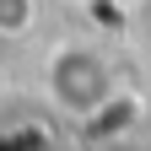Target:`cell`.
Returning a JSON list of instances; mask_svg holds the SVG:
<instances>
[{
	"mask_svg": "<svg viewBox=\"0 0 151 151\" xmlns=\"http://www.w3.org/2000/svg\"><path fill=\"white\" fill-rule=\"evenodd\" d=\"M38 92H43L49 113H60L70 124H97L124 97V81H119V65H113L108 49L86 43V38H60L43 54Z\"/></svg>",
	"mask_w": 151,
	"mask_h": 151,
	"instance_id": "6da1fadb",
	"label": "cell"
},
{
	"mask_svg": "<svg viewBox=\"0 0 151 151\" xmlns=\"http://www.w3.org/2000/svg\"><path fill=\"white\" fill-rule=\"evenodd\" d=\"M38 16H43V0H0V38H6V43L32 38Z\"/></svg>",
	"mask_w": 151,
	"mask_h": 151,
	"instance_id": "7a4b0ae2",
	"label": "cell"
}]
</instances>
